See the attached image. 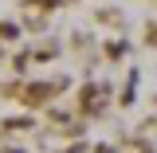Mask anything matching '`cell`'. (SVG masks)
<instances>
[]
</instances>
